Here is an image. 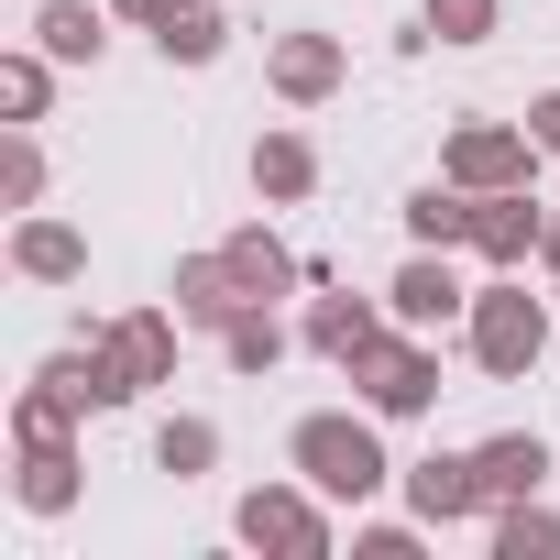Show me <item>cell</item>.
I'll list each match as a JSON object with an SVG mask.
<instances>
[{
    "label": "cell",
    "mask_w": 560,
    "mask_h": 560,
    "mask_svg": "<svg viewBox=\"0 0 560 560\" xmlns=\"http://www.w3.org/2000/svg\"><path fill=\"white\" fill-rule=\"evenodd\" d=\"M0 209H45V143H34V121H12V143H0Z\"/></svg>",
    "instance_id": "484cf974"
},
{
    "label": "cell",
    "mask_w": 560,
    "mask_h": 560,
    "mask_svg": "<svg viewBox=\"0 0 560 560\" xmlns=\"http://www.w3.org/2000/svg\"><path fill=\"white\" fill-rule=\"evenodd\" d=\"M220 253H231V275H242V298H253V308H275V298H298V287H308V264H298L287 242H275L264 220L220 231Z\"/></svg>",
    "instance_id": "e0dca14e"
},
{
    "label": "cell",
    "mask_w": 560,
    "mask_h": 560,
    "mask_svg": "<svg viewBox=\"0 0 560 560\" xmlns=\"http://www.w3.org/2000/svg\"><path fill=\"white\" fill-rule=\"evenodd\" d=\"M396 319H385V298H308L298 308V341L319 352V363H352V352H374Z\"/></svg>",
    "instance_id": "2e32d148"
},
{
    "label": "cell",
    "mask_w": 560,
    "mask_h": 560,
    "mask_svg": "<svg viewBox=\"0 0 560 560\" xmlns=\"http://www.w3.org/2000/svg\"><path fill=\"white\" fill-rule=\"evenodd\" d=\"M231 538L264 549V560H330V549H341V505H330L308 472H287V483H253V494L231 505Z\"/></svg>",
    "instance_id": "3957f363"
},
{
    "label": "cell",
    "mask_w": 560,
    "mask_h": 560,
    "mask_svg": "<svg viewBox=\"0 0 560 560\" xmlns=\"http://www.w3.org/2000/svg\"><path fill=\"white\" fill-rule=\"evenodd\" d=\"M287 472H308L341 516H363V505L396 483V462H385V418H374V407H308V418L287 429Z\"/></svg>",
    "instance_id": "6da1fadb"
},
{
    "label": "cell",
    "mask_w": 560,
    "mask_h": 560,
    "mask_svg": "<svg viewBox=\"0 0 560 560\" xmlns=\"http://www.w3.org/2000/svg\"><path fill=\"white\" fill-rule=\"evenodd\" d=\"M472 472H483V516H494V505L549 483V440L538 429H494V440H472Z\"/></svg>",
    "instance_id": "ac0fdd59"
},
{
    "label": "cell",
    "mask_w": 560,
    "mask_h": 560,
    "mask_svg": "<svg viewBox=\"0 0 560 560\" xmlns=\"http://www.w3.org/2000/svg\"><path fill=\"white\" fill-rule=\"evenodd\" d=\"M154 56L165 67H220L231 56V12H220V0H176V12L154 23Z\"/></svg>",
    "instance_id": "44dd1931"
},
{
    "label": "cell",
    "mask_w": 560,
    "mask_h": 560,
    "mask_svg": "<svg viewBox=\"0 0 560 560\" xmlns=\"http://www.w3.org/2000/svg\"><path fill=\"white\" fill-rule=\"evenodd\" d=\"M89 352H100V396H110V407H143L154 385H176L187 319H176V308H121V319L89 330Z\"/></svg>",
    "instance_id": "277c9868"
},
{
    "label": "cell",
    "mask_w": 560,
    "mask_h": 560,
    "mask_svg": "<svg viewBox=\"0 0 560 560\" xmlns=\"http://www.w3.org/2000/svg\"><path fill=\"white\" fill-rule=\"evenodd\" d=\"M440 176H462L472 198H494V187H527V176H538V132H527V121H451V143H440Z\"/></svg>",
    "instance_id": "52a82bcc"
},
{
    "label": "cell",
    "mask_w": 560,
    "mask_h": 560,
    "mask_svg": "<svg viewBox=\"0 0 560 560\" xmlns=\"http://www.w3.org/2000/svg\"><path fill=\"white\" fill-rule=\"evenodd\" d=\"M0 110H12V121H45V110H56V56H45V45H12V56H0Z\"/></svg>",
    "instance_id": "d4e9b609"
},
{
    "label": "cell",
    "mask_w": 560,
    "mask_h": 560,
    "mask_svg": "<svg viewBox=\"0 0 560 560\" xmlns=\"http://www.w3.org/2000/svg\"><path fill=\"white\" fill-rule=\"evenodd\" d=\"M429 549V516L396 527V516H352V560H418Z\"/></svg>",
    "instance_id": "83f0119b"
},
{
    "label": "cell",
    "mask_w": 560,
    "mask_h": 560,
    "mask_svg": "<svg viewBox=\"0 0 560 560\" xmlns=\"http://www.w3.org/2000/svg\"><path fill=\"white\" fill-rule=\"evenodd\" d=\"M242 176H253L264 209H298V198H319V143H308L298 121H264L253 154H242Z\"/></svg>",
    "instance_id": "4fadbf2b"
},
{
    "label": "cell",
    "mask_w": 560,
    "mask_h": 560,
    "mask_svg": "<svg viewBox=\"0 0 560 560\" xmlns=\"http://www.w3.org/2000/svg\"><path fill=\"white\" fill-rule=\"evenodd\" d=\"M418 12H429V34H440V45H494L505 0H418Z\"/></svg>",
    "instance_id": "4316f807"
},
{
    "label": "cell",
    "mask_w": 560,
    "mask_h": 560,
    "mask_svg": "<svg viewBox=\"0 0 560 560\" xmlns=\"http://www.w3.org/2000/svg\"><path fill=\"white\" fill-rule=\"evenodd\" d=\"M341 78H352V45H341V34H319V23H298V34H264V89L287 100V110H319V100H341Z\"/></svg>",
    "instance_id": "ba28073f"
},
{
    "label": "cell",
    "mask_w": 560,
    "mask_h": 560,
    "mask_svg": "<svg viewBox=\"0 0 560 560\" xmlns=\"http://www.w3.org/2000/svg\"><path fill=\"white\" fill-rule=\"evenodd\" d=\"M12 275L23 287H89V231L56 220V209H23L12 220Z\"/></svg>",
    "instance_id": "9a60e30c"
},
{
    "label": "cell",
    "mask_w": 560,
    "mask_h": 560,
    "mask_svg": "<svg viewBox=\"0 0 560 560\" xmlns=\"http://www.w3.org/2000/svg\"><path fill=\"white\" fill-rule=\"evenodd\" d=\"M78 494H89L78 429H34V440H12V505H23V516H67Z\"/></svg>",
    "instance_id": "30bf717a"
},
{
    "label": "cell",
    "mask_w": 560,
    "mask_h": 560,
    "mask_svg": "<svg viewBox=\"0 0 560 560\" xmlns=\"http://www.w3.org/2000/svg\"><path fill=\"white\" fill-rule=\"evenodd\" d=\"M483 549H494V560H560V505H538V494L494 505V516H483Z\"/></svg>",
    "instance_id": "7402d4cb"
},
{
    "label": "cell",
    "mask_w": 560,
    "mask_h": 560,
    "mask_svg": "<svg viewBox=\"0 0 560 560\" xmlns=\"http://www.w3.org/2000/svg\"><path fill=\"white\" fill-rule=\"evenodd\" d=\"M287 352H298V330L275 319V308H242V319L220 330V363H231V374H275Z\"/></svg>",
    "instance_id": "603a6c76"
},
{
    "label": "cell",
    "mask_w": 560,
    "mask_h": 560,
    "mask_svg": "<svg viewBox=\"0 0 560 560\" xmlns=\"http://www.w3.org/2000/svg\"><path fill=\"white\" fill-rule=\"evenodd\" d=\"M110 12H121V23H143V34H154V23H165V12H176V0H110Z\"/></svg>",
    "instance_id": "f546056e"
},
{
    "label": "cell",
    "mask_w": 560,
    "mask_h": 560,
    "mask_svg": "<svg viewBox=\"0 0 560 560\" xmlns=\"http://www.w3.org/2000/svg\"><path fill=\"white\" fill-rule=\"evenodd\" d=\"M538 264H549V298H560V209H549V242H538Z\"/></svg>",
    "instance_id": "4dcf8cb0"
},
{
    "label": "cell",
    "mask_w": 560,
    "mask_h": 560,
    "mask_svg": "<svg viewBox=\"0 0 560 560\" xmlns=\"http://www.w3.org/2000/svg\"><path fill=\"white\" fill-rule=\"evenodd\" d=\"M462 352L494 374V385H527L549 363V298L527 287V264L516 275H483L472 287V319H462Z\"/></svg>",
    "instance_id": "7a4b0ae2"
},
{
    "label": "cell",
    "mask_w": 560,
    "mask_h": 560,
    "mask_svg": "<svg viewBox=\"0 0 560 560\" xmlns=\"http://www.w3.org/2000/svg\"><path fill=\"white\" fill-rule=\"evenodd\" d=\"M110 0H34V45L56 56V67H100L110 56Z\"/></svg>",
    "instance_id": "d6986e66"
},
{
    "label": "cell",
    "mask_w": 560,
    "mask_h": 560,
    "mask_svg": "<svg viewBox=\"0 0 560 560\" xmlns=\"http://www.w3.org/2000/svg\"><path fill=\"white\" fill-rule=\"evenodd\" d=\"M407 242H429V253H472V187H462V176L407 187Z\"/></svg>",
    "instance_id": "ffe728a7"
},
{
    "label": "cell",
    "mask_w": 560,
    "mask_h": 560,
    "mask_svg": "<svg viewBox=\"0 0 560 560\" xmlns=\"http://www.w3.org/2000/svg\"><path fill=\"white\" fill-rule=\"evenodd\" d=\"M527 132H538V154H560V89H538V100H527Z\"/></svg>",
    "instance_id": "f1b7e54d"
},
{
    "label": "cell",
    "mask_w": 560,
    "mask_h": 560,
    "mask_svg": "<svg viewBox=\"0 0 560 560\" xmlns=\"http://www.w3.org/2000/svg\"><path fill=\"white\" fill-rule=\"evenodd\" d=\"M396 494H407V516H429V527H472V516H483L472 451H418V462L396 472Z\"/></svg>",
    "instance_id": "8fae6325"
},
{
    "label": "cell",
    "mask_w": 560,
    "mask_h": 560,
    "mask_svg": "<svg viewBox=\"0 0 560 560\" xmlns=\"http://www.w3.org/2000/svg\"><path fill=\"white\" fill-rule=\"evenodd\" d=\"M341 385H352L374 418H429V407H440V341H429V330H385L374 352L341 363Z\"/></svg>",
    "instance_id": "5b68a950"
},
{
    "label": "cell",
    "mask_w": 560,
    "mask_h": 560,
    "mask_svg": "<svg viewBox=\"0 0 560 560\" xmlns=\"http://www.w3.org/2000/svg\"><path fill=\"white\" fill-rule=\"evenodd\" d=\"M154 472H176V483H198V472H220V418H165L154 429Z\"/></svg>",
    "instance_id": "cb8c5ba5"
},
{
    "label": "cell",
    "mask_w": 560,
    "mask_h": 560,
    "mask_svg": "<svg viewBox=\"0 0 560 560\" xmlns=\"http://www.w3.org/2000/svg\"><path fill=\"white\" fill-rule=\"evenodd\" d=\"M165 298H176V319H187V330H209V341H220V330H231V319L253 308L220 242H209V253H176V275H165Z\"/></svg>",
    "instance_id": "5bb4252c"
},
{
    "label": "cell",
    "mask_w": 560,
    "mask_h": 560,
    "mask_svg": "<svg viewBox=\"0 0 560 560\" xmlns=\"http://www.w3.org/2000/svg\"><path fill=\"white\" fill-rule=\"evenodd\" d=\"M538 242H549V209H538V187H494V198H472V253H483L494 275L538 264Z\"/></svg>",
    "instance_id": "7c38bea8"
},
{
    "label": "cell",
    "mask_w": 560,
    "mask_h": 560,
    "mask_svg": "<svg viewBox=\"0 0 560 560\" xmlns=\"http://www.w3.org/2000/svg\"><path fill=\"white\" fill-rule=\"evenodd\" d=\"M78 418H110V396H100V352H89V341L34 363V385L12 396V440H34V429H78Z\"/></svg>",
    "instance_id": "8992f818"
},
{
    "label": "cell",
    "mask_w": 560,
    "mask_h": 560,
    "mask_svg": "<svg viewBox=\"0 0 560 560\" xmlns=\"http://www.w3.org/2000/svg\"><path fill=\"white\" fill-rule=\"evenodd\" d=\"M385 319H396V330H429V341H440V330H462V319H472V287H462V264L418 242V253L396 264V287H385Z\"/></svg>",
    "instance_id": "9c48e42d"
}]
</instances>
